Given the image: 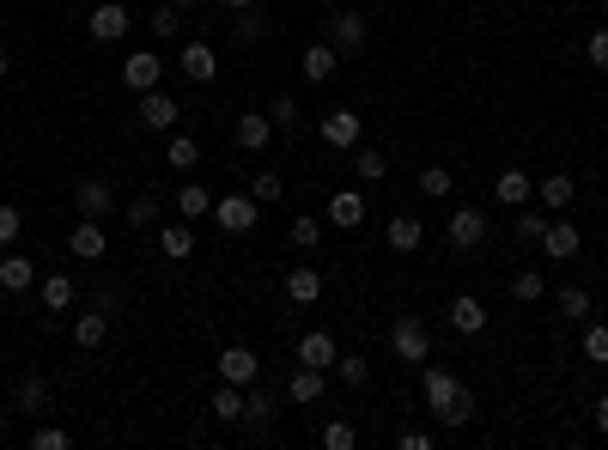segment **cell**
<instances>
[{"label":"cell","mask_w":608,"mask_h":450,"mask_svg":"<svg viewBox=\"0 0 608 450\" xmlns=\"http://www.w3.org/2000/svg\"><path fill=\"white\" fill-rule=\"evenodd\" d=\"M420 390H426V414L438 420V426H469L475 420V396H469V384L463 378H450V371H438V365H426V378H420Z\"/></svg>","instance_id":"1"},{"label":"cell","mask_w":608,"mask_h":450,"mask_svg":"<svg viewBox=\"0 0 608 450\" xmlns=\"http://www.w3.org/2000/svg\"><path fill=\"white\" fill-rule=\"evenodd\" d=\"M256 207H262L256 195H219L213 201V225H219V232H232V238H244V232H256V219H262Z\"/></svg>","instance_id":"2"},{"label":"cell","mask_w":608,"mask_h":450,"mask_svg":"<svg viewBox=\"0 0 608 450\" xmlns=\"http://www.w3.org/2000/svg\"><path fill=\"white\" fill-rule=\"evenodd\" d=\"M390 347H396V359H408V365H426V353H432V329L420 323V317H396V329H390Z\"/></svg>","instance_id":"3"},{"label":"cell","mask_w":608,"mask_h":450,"mask_svg":"<svg viewBox=\"0 0 608 450\" xmlns=\"http://www.w3.org/2000/svg\"><path fill=\"white\" fill-rule=\"evenodd\" d=\"M128 25H134V13L122 7V0H98L92 19H86V31H92L98 43H122V37H128Z\"/></svg>","instance_id":"4"},{"label":"cell","mask_w":608,"mask_h":450,"mask_svg":"<svg viewBox=\"0 0 608 450\" xmlns=\"http://www.w3.org/2000/svg\"><path fill=\"white\" fill-rule=\"evenodd\" d=\"M177 116H183V104L165 92V86H152V92H140V122L152 128V134H171L177 128Z\"/></svg>","instance_id":"5"},{"label":"cell","mask_w":608,"mask_h":450,"mask_svg":"<svg viewBox=\"0 0 608 450\" xmlns=\"http://www.w3.org/2000/svg\"><path fill=\"white\" fill-rule=\"evenodd\" d=\"M165 80V61H159V49H134L128 61H122V86L128 92H152Z\"/></svg>","instance_id":"6"},{"label":"cell","mask_w":608,"mask_h":450,"mask_svg":"<svg viewBox=\"0 0 608 450\" xmlns=\"http://www.w3.org/2000/svg\"><path fill=\"white\" fill-rule=\"evenodd\" d=\"M232 140L244 146V153H256V159H262L268 146H274V122H268V110H244V116H238V128H232Z\"/></svg>","instance_id":"7"},{"label":"cell","mask_w":608,"mask_h":450,"mask_svg":"<svg viewBox=\"0 0 608 450\" xmlns=\"http://www.w3.org/2000/svg\"><path fill=\"white\" fill-rule=\"evenodd\" d=\"M493 195H499V207H529V201H536V177H529V171H517V165H505L499 177H493Z\"/></svg>","instance_id":"8"},{"label":"cell","mask_w":608,"mask_h":450,"mask_svg":"<svg viewBox=\"0 0 608 450\" xmlns=\"http://www.w3.org/2000/svg\"><path fill=\"white\" fill-rule=\"evenodd\" d=\"M450 244L456 250H481L487 244V213L481 207H456L450 213Z\"/></svg>","instance_id":"9"},{"label":"cell","mask_w":608,"mask_h":450,"mask_svg":"<svg viewBox=\"0 0 608 450\" xmlns=\"http://www.w3.org/2000/svg\"><path fill=\"white\" fill-rule=\"evenodd\" d=\"M177 67H183V80H195V86H213V80H219V55H213V43H183Z\"/></svg>","instance_id":"10"},{"label":"cell","mask_w":608,"mask_h":450,"mask_svg":"<svg viewBox=\"0 0 608 450\" xmlns=\"http://www.w3.org/2000/svg\"><path fill=\"white\" fill-rule=\"evenodd\" d=\"M213 365H219V378H225V384H238V390H250V384H256V371H262L250 347H225Z\"/></svg>","instance_id":"11"},{"label":"cell","mask_w":608,"mask_h":450,"mask_svg":"<svg viewBox=\"0 0 608 450\" xmlns=\"http://www.w3.org/2000/svg\"><path fill=\"white\" fill-rule=\"evenodd\" d=\"M542 250H548V262H572V256L584 250L578 225H572V219H548V232H542Z\"/></svg>","instance_id":"12"},{"label":"cell","mask_w":608,"mask_h":450,"mask_svg":"<svg viewBox=\"0 0 608 450\" xmlns=\"http://www.w3.org/2000/svg\"><path fill=\"white\" fill-rule=\"evenodd\" d=\"M67 250H73V256H80V262H98V256L110 250V238H104V225L80 213V225H73V232H67Z\"/></svg>","instance_id":"13"},{"label":"cell","mask_w":608,"mask_h":450,"mask_svg":"<svg viewBox=\"0 0 608 450\" xmlns=\"http://www.w3.org/2000/svg\"><path fill=\"white\" fill-rule=\"evenodd\" d=\"M329 225H335V232H359V225H365V195L359 189H335L329 195Z\"/></svg>","instance_id":"14"},{"label":"cell","mask_w":608,"mask_h":450,"mask_svg":"<svg viewBox=\"0 0 608 450\" xmlns=\"http://www.w3.org/2000/svg\"><path fill=\"white\" fill-rule=\"evenodd\" d=\"M359 134H365V116H353V110H329V116H323V140L341 146V153H353Z\"/></svg>","instance_id":"15"},{"label":"cell","mask_w":608,"mask_h":450,"mask_svg":"<svg viewBox=\"0 0 608 450\" xmlns=\"http://www.w3.org/2000/svg\"><path fill=\"white\" fill-rule=\"evenodd\" d=\"M450 329H456V335H481V329H487V305H481L475 292H456V298H450Z\"/></svg>","instance_id":"16"},{"label":"cell","mask_w":608,"mask_h":450,"mask_svg":"<svg viewBox=\"0 0 608 450\" xmlns=\"http://www.w3.org/2000/svg\"><path fill=\"white\" fill-rule=\"evenodd\" d=\"M335 335L329 329H304V341H298V365H317V371H335Z\"/></svg>","instance_id":"17"},{"label":"cell","mask_w":608,"mask_h":450,"mask_svg":"<svg viewBox=\"0 0 608 450\" xmlns=\"http://www.w3.org/2000/svg\"><path fill=\"white\" fill-rule=\"evenodd\" d=\"M73 207H80L86 219H104V213H116V195H110L104 177H86L80 189H73Z\"/></svg>","instance_id":"18"},{"label":"cell","mask_w":608,"mask_h":450,"mask_svg":"<svg viewBox=\"0 0 608 450\" xmlns=\"http://www.w3.org/2000/svg\"><path fill=\"white\" fill-rule=\"evenodd\" d=\"M323 390H329V371H317V365H298V371H292V384H286V396H292L298 408L323 402Z\"/></svg>","instance_id":"19"},{"label":"cell","mask_w":608,"mask_h":450,"mask_svg":"<svg viewBox=\"0 0 608 450\" xmlns=\"http://www.w3.org/2000/svg\"><path fill=\"white\" fill-rule=\"evenodd\" d=\"M384 238H390V250H396V256H414V250L426 244V225H420L414 213H396V219L384 225Z\"/></svg>","instance_id":"20"},{"label":"cell","mask_w":608,"mask_h":450,"mask_svg":"<svg viewBox=\"0 0 608 450\" xmlns=\"http://www.w3.org/2000/svg\"><path fill=\"white\" fill-rule=\"evenodd\" d=\"M0 286H7V292H31L37 286V262L19 256V250H0Z\"/></svg>","instance_id":"21"},{"label":"cell","mask_w":608,"mask_h":450,"mask_svg":"<svg viewBox=\"0 0 608 450\" xmlns=\"http://www.w3.org/2000/svg\"><path fill=\"white\" fill-rule=\"evenodd\" d=\"M335 61H341L335 43H311V49H304V86H329L335 80Z\"/></svg>","instance_id":"22"},{"label":"cell","mask_w":608,"mask_h":450,"mask_svg":"<svg viewBox=\"0 0 608 450\" xmlns=\"http://www.w3.org/2000/svg\"><path fill=\"white\" fill-rule=\"evenodd\" d=\"M572 195H578V183H572L566 171H548V177H536V201H542L548 213H560V207H572Z\"/></svg>","instance_id":"23"},{"label":"cell","mask_w":608,"mask_h":450,"mask_svg":"<svg viewBox=\"0 0 608 450\" xmlns=\"http://www.w3.org/2000/svg\"><path fill=\"white\" fill-rule=\"evenodd\" d=\"M274 414H280V408H274V396H268V390H256V384H250V396H244V420H238V426H244V432H256V438H262V432H268V426H274Z\"/></svg>","instance_id":"24"},{"label":"cell","mask_w":608,"mask_h":450,"mask_svg":"<svg viewBox=\"0 0 608 450\" xmlns=\"http://www.w3.org/2000/svg\"><path fill=\"white\" fill-rule=\"evenodd\" d=\"M37 298H43V311H67L73 298H80V286H73V274H43L37 280Z\"/></svg>","instance_id":"25"},{"label":"cell","mask_w":608,"mask_h":450,"mask_svg":"<svg viewBox=\"0 0 608 450\" xmlns=\"http://www.w3.org/2000/svg\"><path fill=\"white\" fill-rule=\"evenodd\" d=\"M207 414H213V420H225V426H238V420H244V390L219 378V390L207 396Z\"/></svg>","instance_id":"26"},{"label":"cell","mask_w":608,"mask_h":450,"mask_svg":"<svg viewBox=\"0 0 608 450\" xmlns=\"http://www.w3.org/2000/svg\"><path fill=\"white\" fill-rule=\"evenodd\" d=\"M286 298H292V305H317V298H323V274H317L311 262L292 268V274H286Z\"/></svg>","instance_id":"27"},{"label":"cell","mask_w":608,"mask_h":450,"mask_svg":"<svg viewBox=\"0 0 608 450\" xmlns=\"http://www.w3.org/2000/svg\"><path fill=\"white\" fill-rule=\"evenodd\" d=\"M110 317H116V311H104V305H98V311H86L80 323H73V341H80L86 353H92V347H104V341H110Z\"/></svg>","instance_id":"28"},{"label":"cell","mask_w":608,"mask_h":450,"mask_svg":"<svg viewBox=\"0 0 608 450\" xmlns=\"http://www.w3.org/2000/svg\"><path fill=\"white\" fill-rule=\"evenodd\" d=\"M159 250H165L171 262H183V256L195 250V232H189V219H165V225H159Z\"/></svg>","instance_id":"29"},{"label":"cell","mask_w":608,"mask_h":450,"mask_svg":"<svg viewBox=\"0 0 608 450\" xmlns=\"http://www.w3.org/2000/svg\"><path fill=\"white\" fill-rule=\"evenodd\" d=\"M329 43H335L341 55L359 49V43H365V19H359V13H335V19H329Z\"/></svg>","instance_id":"30"},{"label":"cell","mask_w":608,"mask_h":450,"mask_svg":"<svg viewBox=\"0 0 608 450\" xmlns=\"http://www.w3.org/2000/svg\"><path fill=\"white\" fill-rule=\"evenodd\" d=\"M43 408H49V378H19L13 414H43Z\"/></svg>","instance_id":"31"},{"label":"cell","mask_w":608,"mask_h":450,"mask_svg":"<svg viewBox=\"0 0 608 450\" xmlns=\"http://www.w3.org/2000/svg\"><path fill=\"white\" fill-rule=\"evenodd\" d=\"M286 238H292V244H298L304 256H311V250L323 244V219H317V213H298V219L286 225Z\"/></svg>","instance_id":"32"},{"label":"cell","mask_w":608,"mask_h":450,"mask_svg":"<svg viewBox=\"0 0 608 450\" xmlns=\"http://www.w3.org/2000/svg\"><path fill=\"white\" fill-rule=\"evenodd\" d=\"M268 122H274V134H298V122H304L298 98H292V92H280V98L268 104Z\"/></svg>","instance_id":"33"},{"label":"cell","mask_w":608,"mask_h":450,"mask_svg":"<svg viewBox=\"0 0 608 450\" xmlns=\"http://www.w3.org/2000/svg\"><path fill=\"white\" fill-rule=\"evenodd\" d=\"M353 171H359V183H384V177H390V159L377 153V146H359V153H353Z\"/></svg>","instance_id":"34"},{"label":"cell","mask_w":608,"mask_h":450,"mask_svg":"<svg viewBox=\"0 0 608 450\" xmlns=\"http://www.w3.org/2000/svg\"><path fill=\"white\" fill-rule=\"evenodd\" d=\"M165 165H171V171H195V165H201V146H195L189 134H171V146H165Z\"/></svg>","instance_id":"35"},{"label":"cell","mask_w":608,"mask_h":450,"mask_svg":"<svg viewBox=\"0 0 608 450\" xmlns=\"http://www.w3.org/2000/svg\"><path fill=\"white\" fill-rule=\"evenodd\" d=\"M554 311H560L566 323H590V292H584V286H566V292L554 298Z\"/></svg>","instance_id":"36"},{"label":"cell","mask_w":608,"mask_h":450,"mask_svg":"<svg viewBox=\"0 0 608 450\" xmlns=\"http://www.w3.org/2000/svg\"><path fill=\"white\" fill-rule=\"evenodd\" d=\"M177 213H183V219H207V213H213L207 189H201V183H183V189H177Z\"/></svg>","instance_id":"37"},{"label":"cell","mask_w":608,"mask_h":450,"mask_svg":"<svg viewBox=\"0 0 608 450\" xmlns=\"http://www.w3.org/2000/svg\"><path fill=\"white\" fill-rule=\"evenodd\" d=\"M511 298H523V305H542V298H548V280H542L536 268H523V274L511 280Z\"/></svg>","instance_id":"38"},{"label":"cell","mask_w":608,"mask_h":450,"mask_svg":"<svg viewBox=\"0 0 608 450\" xmlns=\"http://www.w3.org/2000/svg\"><path fill=\"white\" fill-rule=\"evenodd\" d=\"M335 378H341V384H347V390H359V384H365V378H371V365H365V359H359V353H335Z\"/></svg>","instance_id":"39"},{"label":"cell","mask_w":608,"mask_h":450,"mask_svg":"<svg viewBox=\"0 0 608 450\" xmlns=\"http://www.w3.org/2000/svg\"><path fill=\"white\" fill-rule=\"evenodd\" d=\"M456 189V177H450V165H426L420 171V195H432V201H444Z\"/></svg>","instance_id":"40"},{"label":"cell","mask_w":608,"mask_h":450,"mask_svg":"<svg viewBox=\"0 0 608 450\" xmlns=\"http://www.w3.org/2000/svg\"><path fill=\"white\" fill-rule=\"evenodd\" d=\"M146 25H152V37H159V43H171V37L183 31V7H171V0H165V7H159V13H152Z\"/></svg>","instance_id":"41"},{"label":"cell","mask_w":608,"mask_h":450,"mask_svg":"<svg viewBox=\"0 0 608 450\" xmlns=\"http://www.w3.org/2000/svg\"><path fill=\"white\" fill-rule=\"evenodd\" d=\"M250 195H256L262 207H274V201L286 195V177H280V171H256V189H250Z\"/></svg>","instance_id":"42"},{"label":"cell","mask_w":608,"mask_h":450,"mask_svg":"<svg viewBox=\"0 0 608 450\" xmlns=\"http://www.w3.org/2000/svg\"><path fill=\"white\" fill-rule=\"evenodd\" d=\"M353 444H359L353 420H329V426H323V450H353Z\"/></svg>","instance_id":"43"},{"label":"cell","mask_w":608,"mask_h":450,"mask_svg":"<svg viewBox=\"0 0 608 450\" xmlns=\"http://www.w3.org/2000/svg\"><path fill=\"white\" fill-rule=\"evenodd\" d=\"M584 359L608 365V323H584Z\"/></svg>","instance_id":"44"},{"label":"cell","mask_w":608,"mask_h":450,"mask_svg":"<svg viewBox=\"0 0 608 450\" xmlns=\"http://www.w3.org/2000/svg\"><path fill=\"white\" fill-rule=\"evenodd\" d=\"M128 225H159V195H134V207H128Z\"/></svg>","instance_id":"45"},{"label":"cell","mask_w":608,"mask_h":450,"mask_svg":"<svg viewBox=\"0 0 608 450\" xmlns=\"http://www.w3.org/2000/svg\"><path fill=\"white\" fill-rule=\"evenodd\" d=\"M67 444H73L67 426H37V432H31V450H67Z\"/></svg>","instance_id":"46"},{"label":"cell","mask_w":608,"mask_h":450,"mask_svg":"<svg viewBox=\"0 0 608 450\" xmlns=\"http://www.w3.org/2000/svg\"><path fill=\"white\" fill-rule=\"evenodd\" d=\"M19 232H25V213H19V207H0V250H13Z\"/></svg>","instance_id":"47"},{"label":"cell","mask_w":608,"mask_h":450,"mask_svg":"<svg viewBox=\"0 0 608 450\" xmlns=\"http://www.w3.org/2000/svg\"><path fill=\"white\" fill-rule=\"evenodd\" d=\"M542 232H548V219L529 213V207H517V238H523V244H542Z\"/></svg>","instance_id":"48"},{"label":"cell","mask_w":608,"mask_h":450,"mask_svg":"<svg viewBox=\"0 0 608 450\" xmlns=\"http://www.w3.org/2000/svg\"><path fill=\"white\" fill-rule=\"evenodd\" d=\"M262 31H268V25H262V13H256V7H244V13H238V25H232V37H238V43H256Z\"/></svg>","instance_id":"49"},{"label":"cell","mask_w":608,"mask_h":450,"mask_svg":"<svg viewBox=\"0 0 608 450\" xmlns=\"http://www.w3.org/2000/svg\"><path fill=\"white\" fill-rule=\"evenodd\" d=\"M584 55H590V67H608V25H596V31H590Z\"/></svg>","instance_id":"50"},{"label":"cell","mask_w":608,"mask_h":450,"mask_svg":"<svg viewBox=\"0 0 608 450\" xmlns=\"http://www.w3.org/2000/svg\"><path fill=\"white\" fill-rule=\"evenodd\" d=\"M396 444H402V450H432V432H420V426H402V432H396Z\"/></svg>","instance_id":"51"},{"label":"cell","mask_w":608,"mask_h":450,"mask_svg":"<svg viewBox=\"0 0 608 450\" xmlns=\"http://www.w3.org/2000/svg\"><path fill=\"white\" fill-rule=\"evenodd\" d=\"M596 432H602V438H608V390H602V396H596Z\"/></svg>","instance_id":"52"},{"label":"cell","mask_w":608,"mask_h":450,"mask_svg":"<svg viewBox=\"0 0 608 450\" xmlns=\"http://www.w3.org/2000/svg\"><path fill=\"white\" fill-rule=\"evenodd\" d=\"M219 7H225V13H244V7H256V0H219Z\"/></svg>","instance_id":"53"},{"label":"cell","mask_w":608,"mask_h":450,"mask_svg":"<svg viewBox=\"0 0 608 450\" xmlns=\"http://www.w3.org/2000/svg\"><path fill=\"white\" fill-rule=\"evenodd\" d=\"M7 67H13V55H7V43H0V73H7Z\"/></svg>","instance_id":"54"},{"label":"cell","mask_w":608,"mask_h":450,"mask_svg":"<svg viewBox=\"0 0 608 450\" xmlns=\"http://www.w3.org/2000/svg\"><path fill=\"white\" fill-rule=\"evenodd\" d=\"M0 444H7V408H0Z\"/></svg>","instance_id":"55"},{"label":"cell","mask_w":608,"mask_h":450,"mask_svg":"<svg viewBox=\"0 0 608 450\" xmlns=\"http://www.w3.org/2000/svg\"><path fill=\"white\" fill-rule=\"evenodd\" d=\"M171 7H183V13H189V7H201V0H171Z\"/></svg>","instance_id":"56"},{"label":"cell","mask_w":608,"mask_h":450,"mask_svg":"<svg viewBox=\"0 0 608 450\" xmlns=\"http://www.w3.org/2000/svg\"><path fill=\"white\" fill-rule=\"evenodd\" d=\"M602 25H608V0H602Z\"/></svg>","instance_id":"57"}]
</instances>
